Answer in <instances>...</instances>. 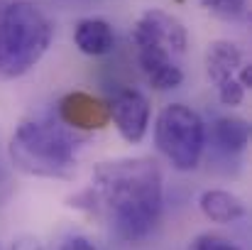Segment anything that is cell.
<instances>
[{"label": "cell", "mask_w": 252, "mask_h": 250, "mask_svg": "<svg viewBox=\"0 0 252 250\" xmlns=\"http://www.w3.org/2000/svg\"><path fill=\"white\" fill-rule=\"evenodd\" d=\"M88 209L103 214L120 241H145L162 218L164 181L152 157H115L98 162L81 194Z\"/></svg>", "instance_id": "1"}, {"label": "cell", "mask_w": 252, "mask_h": 250, "mask_svg": "<svg viewBox=\"0 0 252 250\" xmlns=\"http://www.w3.org/2000/svg\"><path fill=\"white\" fill-rule=\"evenodd\" d=\"M132 44L137 67L155 91H171L184 83L179 57L189 49V32L184 22L167 10H145L132 27Z\"/></svg>", "instance_id": "2"}, {"label": "cell", "mask_w": 252, "mask_h": 250, "mask_svg": "<svg viewBox=\"0 0 252 250\" xmlns=\"http://www.w3.org/2000/svg\"><path fill=\"white\" fill-rule=\"evenodd\" d=\"M7 152L22 174L39 179H71L79 167L74 135L66 125L52 120H22L10 138Z\"/></svg>", "instance_id": "3"}, {"label": "cell", "mask_w": 252, "mask_h": 250, "mask_svg": "<svg viewBox=\"0 0 252 250\" xmlns=\"http://www.w3.org/2000/svg\"><path fill=\"white\" fill-rule=\"evenodd\" d=\"M54 37L49 15L30 2H7L0 12V76L20 79L32 71L47 54Z\"/></svg>", "instance_id": "4"}, {"label": "cell", "mask_w": 252, "mask_h": 250, "mask_svg": "<svg viewBox=\"0 0 252 250\" xmlns=\"http://www.w3.org/2000/svg\"><path fill=\"white\" fill-rule=\"evenodd\" d=\"M206 140V123L191 106L169 103L157 115L155 143L176 172H193L201 165Z\"/></svg>", "instance_id": "5"}, {"label": "cell", "mask_w": 252, "mask_h": 250, "mask_svg": "<svg viewBox=\"0 0 252 250\" xmlns=\"http://www.w3.org/2000/svg\"><path fill=\"white\" fill-rule=\"evenodd\" d=\"M206 76L216 88L218 101L233 108L245 101V93L252 86V67L240 44L216 39L206 47Z\"/></svg>", "instance_id": "6"}, {"label": "cell", "mask_w": 252, "mask_h": 250, "mask_svg": "<svg viewBox=\"0 0 252 250\" xmlns=\"http://www.w3.org/2000/svg\"><path fill=\"white\" fill-rule=\"evenodd\" d=\"M105 103H108V118L120 133V138L130 145H140L147 135L150 118H152V106L147 96L130 86L115 91Z\"/></svg>", "instance_id": "7"}, {"label": "cell", "mask_w": 252, "mask_h": 250, "mask_svg": "<svg viewBox=\"0 0 252 250\" xmlns=\"http://www.w3.org/2000/svg\"><path fill=\"white\" fill-rule=\"evenodd\" d=\"M59 123L69 130H100L110 123L108 103L86 91H71L59 101Z\"/></svg>", "instance_id": "8"}, {"label": "cell", "mask_w": 252, "mask_h": 250, "mask_svg": "<svg viewBox=\"0 0 252 250\" xmlns=\"http://www.w3.org/2000/svg\"><path fill=\"white\" fill-rule=\"evenodd\" d=\"M74 44L86 57H105L115 49L113 25L103 17H84L74 27Z\"/></svg>", "instance_id": "9"}, {"label": "cell", "mask_w": 252, "mask_h": 250, "mask_svg": "<svg viewBox=\"0 0 252 250\" xmlns=\"http://www.w3.org/2000/svg\"><path fill=\"white\" fill-rule=\"evenodd\" d=\"M198 209L213 223H235L248 216L245 201L225 189H206L198 196Z\"/></svg>", "instance_id": "10"}, {"label": "cell", "mask_w": 252, "mask_h": 250, "mask_svg": "<svg viewBox=\"0 0 252 250\" xmlns=\"http://www.w3.org/2000/svg\"><path fill=\"white\" fill-rule=\"evenodd\" d=\"M211 143L223 155H240L250 145V125L240 115H220L211 123Z\"/></svg>", "instance_id": "11"}, {"label": "cell", "mask_w": 252, "mask_h": 250, "mask_svg": "<svg viewBox=\"0 0 252 250\" xmlns=\"http://www.w3.org/2000/svg\"><path fill=\"white\" fill-rule=\"evenodd\" d=\"M248 2L250 0H201V7L206 12H211L218 20H240L248 12Z\"/></svg>", "instance_id": "12"}, {"label": "cell", "mask_w": 252, "mask_h": 250, "mask_svg": "<svg viewBox=\"0 0 252 250\" xmlns=\"http://www.w3.org/2000/svg\"><path fill=\"white\" fill-rule=\"evenodd\" d=\"M186 250H243L235 241L220 236V233H213V231H203L198 236H193L189 241V248Z\"/></svg>", "instance_id": "13"}, {"label": "cell", "mask_w": 252, "mask_h": 250, "mask_svg": "<svg viewBox=\"0 0 252 250\" xmlns=\"http://www.w3.org/2000/svg\"><path fill=\"white\" fill-rule=\"evenodd\" d=\"M59 250H98L86 236H69L62 246H59Z\"/></svg>", "instance_id": "14"}, {"label": "cell", "mask_w": 252, "mask_h": 250, "mask_svg": "<svg viewBox=\"0 0 252 250\" xmlns=\"http://www.w3.org/2000/svg\"><path fill=\"white\" fill-rule=\"evenodd\" d=\"M7 250H42V246H39L37 238H17V241L10 243Z\"/></svg>", "instance_id": "15"}]
</instances>
